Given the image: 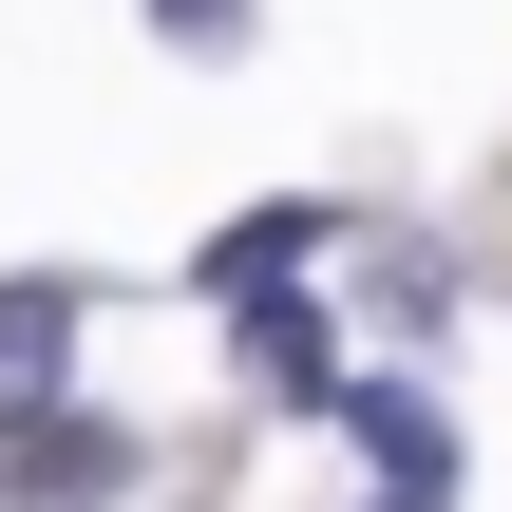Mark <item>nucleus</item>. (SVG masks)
<instances>
[{"label":"nucleus","instance_id":"obj_2","mask_svg":"<svg viewBox=\"0 0 512 512\" xmlns=\"http://www.w3.org/2000/svg\"><path fill=\"white\" fill-rule=\"evenodd\" d=\"M76 323H95V304H76L57 266H19V285H0V418H19V399H57V361H76Z\"/></svg>","mask_w":512,"mask_h":512},{"label":"nucleus","instance_id":"obj_3","mask_svg":"<svg viewBox=\"0 0 512 512\" xmlns=\"http://www.w3.org/2000/svg\"><path fill=\"white\" fill-rule=\"evenodd\" d=\"M228 323H247L266 399H342V361H323V323H304V304H228Z\"/></svg>","mask_w":512,"mask_h":512},{"label":"nucleus","instance_id":"obj_1","mask_svg":"<svg viewBox=\"0 0 512 512\" xmlns=\"http://www.w3.org/2000/svg\"><path fill=\"white\" fill-rule=\"evenodd\" d=\"M0 494H19V512H95V494H133V437H114V418L19 399V418H0Z\"/></svg>","mask_w":512,"mask_h":512},{"label":"nucleus","instance_id":"obj_4","mask_svg":"<svg viewBox=\"0 0 512 512\" xmlns=\"http://www.w3.org/2000/svg\"><path fill=\"white\" fill-rule=\"evenodd\" d=\"M285 266H304V209H247V228H228L190 285H209V304H247V285H285Z\"/></svg>","mask_w":512,"mask_h":512}]
</instances>
